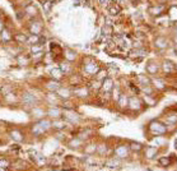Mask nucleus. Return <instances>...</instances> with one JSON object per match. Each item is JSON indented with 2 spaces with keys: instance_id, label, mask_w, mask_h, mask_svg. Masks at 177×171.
<instances>
[{
  "instance_id": "obj_1",
  "label": "nucleus",
  "mask_w": 177,
  "mask_h": 171,
  "mask_svg": "<svg viewBox=\"0 0 177 171\" xmlns=\"http://www.w3.org/2000/svg\"><path fill=\"white\" fill-rule=\"evenodd\" d=\"M48 129H51V120L47 119V117H44V119L37 120L32 128H31V133H32L35 137H41L44 135Z\"/></svg>"
},
{
  "instance_id": "obj_2",
  "label": "nucleus",
  "mask_w": 177,
  "mask_h": 171,
  "mask_svg": "<svg viewBox=\"0 0 177 171\" xmlns=\"http://www.w3.org/2000/svg\"><path fill=\"white\" fill-rule=\"evenodd\" d=\"M19 102L22 103L24 107H28V109H32L33 106H36L38 103V99L35 93H32L31 91H24L22 94H20L19 97Z\"/></svg>"
},
{
  "instance_id": "obj_3",
  "label": "nucleus",
  "mask_w": 177,
  "mask_h": 171,
  "mask_svg": "<svg viewBox=\"0 0 177 171\" xmlns=\"http://www.w3.org/2000/svg\"><path fill=\"white\" fill-rule=\"evenodd\" d=\"M28 31L31 35H36V36H41L44 31V22L38 18L35 19H31L29 23H28Z\"/></svg>"
},
{
  "instance_id": "obj_4",
  "label": "nucleus",
  "mask_w": 177,
  "mask_h": 171,
  "mask_svg": "<svg viewBox=\"0 0 177 171\" xmlns=\"http://www.w3.org/2000/svg\"><path fill=\"white\" fill-rule=\"evenodd\" d=\"M8 134L17 143H23L26 141V134L23 133L22 129H19V128H12V129H9Z\"/></svg>"
},
{
  "instance_id": "obj_5",
  "label": "nucleus",
  "mask_w": 177,
  "mask_h": 171,
  "mask_svg": "<svg viewBox=\"0 0 177 171\" xmlns=\"http://www.w3.org/2000/svg\"><path fill=\"white\" fill-rule=\"evenodd\" d=\"M0 42H2L3 45H8L10 42H14V33L8 27H5L0 32Z\"/></svg>"
},
{
  "instance_id": "obj_6",
  "label": "nucleus",
  "mask_w": 177,
  "mask_h": 171,
  "mask_svg": "<svg viewBox=\"0 0 177 171\" xmlns=\"http://www.w3.org/2000/svg\"><path fill=\"white\" fill-rule=\"evenodd\" d=\"M62 115V111L57 106H48L46 109V116L50 120H55V119H60Z\"/></svg>"
},
{
  "instance_id": "obj_7",
  "label": "nucleus",
  "mask_w": 177,
  "mask_h": 171,
  "mask_svg": "<svg viewBox=\"0 0 177 171\" xmlns=\"http://www.w3.org/2000/svg\"><path fill=\"white\" fill-rule=\"evenodd\" d=\"M23 10H24L26 15L31 17V19L38 18V9H37V7H36L35 4H32V3L26 4V5H24V8H23Z\"/></svg>"
},
{
  "instance_id": "obj_8",
  "label": "nucleus",
  "mask_w": 177,
  "mask_h": 171,
  "mask_svg": "<svg viewBox=\"0 0 177 171\" xmlns=\"http://www.w3.org/2000/svg\"><path fill=\"white\" fill-rule=\"evenodd\" d=\"M29 114L32 115V117H35V119L40 120V119H44V117L46 116V109L41 107V106H33L32 109H29Z\"/></svg>"
},
{
  "instance_id": "obj_9",
  "label": "nucleus",
  "mask_w": 177,
  "mask_h": 171,
  "mask_svg": "<svg viewBox=\"0 0 177 171\" xmlns=\"http://www.w3.org/2000/svg\"><path fill=\"white\" fill-rule=\"evenodd\" d=\"M45 88L48 91V92H56L60 87H61V84L59 81H55V79H48L45 84Z\"/></svg>"
},
{
  "instance_id": "obj_10",
  "label": "nucleus",
  "mask_w": 177,
  "mask_h": 171,
  "mask_svg": "<svg viewBox=\"0 0 177 171\" xmlns=\"http://www.w3.org/2000/svg\"><path fill=\"white\" fill-rule=\"evenodd\" d=\"M56 94H57V97L62 101H65V100H69L70 99V96H71V91L69 88H65V87H60L57 91H56Z\"/></svg>"
},
{
  "instance_id": "obj_11",
  "label": "nucleus",
  "mask_w": 177,
  "mask_h": 171,
  "mask_svg": "<svg viewBox=\"0 0 177 171\" xmlns=\"http://www.w3.org/2000/svg\"><path fill=\"white\" fill-rule=\"evenodd\" d=\"M17 60H18V64L20 67H27V65H29V63L32 61V60H31V55H28V54H19V55H17Z\"/></svg>"
},
{
  "instance_id": "obj_12",
  "label": "nucleus",
  "mask_w": 177,
  "mask_h": 171,
  "mask_svg": "<svg viewBox=\"0 0 177 171\" xmlns=\"http://www.w3.org/2000/svg\"><path fill=\"white\" fill-rule=\"evenodd\" d=\"M3 99H4V101H5L8 105H13V103H18V102H19V97L15 94L14 91L10 92V93H8V94H5V96H3Z\"/></svg>"
},
{
  "instance_id": "obj_13",
  "label": "nucleus",
  "mask_w": 177,
  "mask_h": 171,
  "mask_svg": "<svg viewBox=\"0 0 177 171\" xmlns=\"http://www.w3.org/2000/svg\"><path fill=\"white\" fill-rule=\"evenodd\" d=\"M12 167L15 169V170H19V171H24V170H28L29 169V165L27 162H24L23 160H15V161L12 164Z\"/></svg>"
},
{
  "instance_id": "obj_14",
  "label": "nucleus",
  "mask_w": 177,
  "mask_h": 171,
  "mask_svg": "<svg viewBox=\"0 0 177 171\" xmlns=\"http://www.w3.org/2000/svg\"><path fill=\"white\" fill-rule=\"evenodd\" d=\"M107 10L110 12L111 15H117V14L121 12V8L117 5L116 2H110V3L107 4Z\"/></svg>"
},
{
  "instance_id": "obj_15",
  "label": "nucleus",
  "mask_w": 177,
  "mask_h": 171,
  "mask_svg": "<svg viewBox=\"0 0 177 171\" xmlns=\"http://www.w3.org/2000/svg\"><path fill=\"white\" fill-rule=\"evenodd\" d=\"M50 77H51V79L60 81V79H62V77H64V73H62V70L60 68H53L50 70Z\"/></svg>"
},
{
  "instance_id": "obj_16",
  "label": "nucleus",
  "mask_w": 177,
  "mask_h": 171,
  "mask_svg": "<svg viewBox=\"0 0 177 171\" xmlns=\"http://www.w3.org/2000/svg\"><path fill=\"white\" fill-rule=\"evenodd\" d=\"M101 87H102V90L105 91V92L110 93L113 90V81L111 78H105V79H103V82H102Z\"/></svg>"
},
{
  "instance_id": "obj_17",
  "label": "nucleus",
  "mask_w": 177,
  "mask_h": 171,
  "mask_svg": "<svg viewBox=\"0 0 177 171\" xmlns=\"http://www.w3.org/2000/svg\"><path fill=\"white\" fill-rule=\"evenodd\" d=\"M50 50H51V54L54 56H61L62 58V50H61V46L53 42V44L50 45Z\"/></svg>"
},
{
  "instance_id": "obj_18",
  "label": "nucleus",
  "mask_w": 177,
  "mask_h": 171,
  "mask_svg": "<svg viewBox=\"0 0 177 171\" xmlns=\"http://www.w3.org/2000/svg\"><path fill=\"white\" fill-rule=\"evenodd\" d=\"M27 36L28 35H24V33H14V42L17 45H26Z\"/></svg>"
},
{
  "instance_id": "obj_19",
  "label": "nucleus",
  "mask_w": 177,
  "mask_h": 171,
  "mask_svg": "<svg viewBox=\"0 0 177 171\" xmlns=\"http://www.w3.org/2000/svg\"><path fill=\"white\" fill-rule=\"evenodd\" d=\"M14 91V87L12 84H0V96H5Z\"/></svg>"
},
{
  "instance_id": "obj_20",
  "label": "nucleus",
  "mask_w": 177,
  "mask_h": 171,
  "mask_svg": "<svg viewBox=\"0 0 177 171\" xmlns=\"http://www.w3.org/2000/svg\"><path fill=\"white\" fill-rule=\"evenodd\" d=\"M38 41H40V36L31 35V36H27V42H26V45H27V46L38 45Z\"/></svg>"
},
{
  "instance_id": "obj_21",
  "label": "nucleus",
  "mask_w": 177,
  "mask_h": 171,
  "mask_svg": "<svg viewBox=\"0 0 177 171\" xmlns=\"http://www.w3.org/2000/svg\"><path fill=\"white\" fill-rule=\"evenodd\" d=\"M84 69H86V72H88L89 74H96L97 72H98V65L97 64H95V63H89V64H87V65H84Z\"/></svg>"
},
{
  "instance_id": "obj_22",
  "label": "nucleus",
  "mask_w": 177,
  "mask_h": 171,
  "mask_svg": "<svg viewBox=\"0 0 177 171\" xmlns=\"http://www.w3.org/2000/svg\"><path fill=\"white\" fill-rule=\"evenodd\" d=\"M51 128H54V129H57V130H61L65 128V124L60 121V119H55V120H51Z\"/></svg>"
},
{
  "instance_id": "obj_23",
  "label": "nucleus",
  "mask_w": 177,
  "mask_h": 171,
  "mask_svg": "<svg viewBox=\"0 0 177 171\" xmlns=\"http://www.w3.org/2000/svg\"><path fill=\"white\" fill-rule=\"evenodd\" d=\"M12 167V162H10V160H8L6 157H0V169H10Z\"/></svg>"
},
{
  "instance_id": "obj_24",
  "label": "nucleus",
  "mask_w": 177,
  "mask_h": 171,
  "mask_svg": "<svg viewBox=\"0 0 177 171\" xmlns=\"http://www.w3.org/2000/svg\"><path fill=\"white\" fill-rule=\"evenodd\" d=\"M42 51H44V46H42V45H33V46H29V52H31V55L38 54V52H42Z\"/></svg>"
},
{
  "instance_id": "obj_25",
  "label": "nucleus",
  "mask_w": 177,
  "mask_h": 171,
  "mask_svg": "<svg viewBox=\"0 0 177 171\" xmlns=\"http://www.w3.org/2000/svg\"><path fill=\"white\" fill-rule=\"evenodd\" d=\"M139 105H140V101H139L137 97H131V99H129V103H128V106H130L131 109H138V107H139Z\"/></svg>"
},
{
  "instance_id": "obj_26",
  "label": "nucleus",
  "mask_w": 177,
  "mask_h": 171,
  "mask_svg": "<svg viewBox=\"0 0 177 171\" xmlns=\"http://www.w3.org/2000/svg\"><path fill=\"white\" fill-rule=\"evenodd\" d=\"M77 58V54L74 51H70V50H66V52H65V59L66 60H69V61H71V60H74Z\"/></svg>"
},
{
  "instance_id": "obj_27",
  "label": "nucleus",
  "mask_w": 177,
  "mask_h": 171,
  "mask_svg": "<svg viewBox=\"0 0 177 171\" xmlns=\"http://www.w3.org/2000/svg\"><path fill=\"white\" fill-rule=\"evenodd\" d=\"M116 155H117L119 157H122V155H126V148L122 147V148L116 149Z\"/></svg>"
},
{
  "instance_id": "obj_28",
  "label": "nucleus",
  "mask_w": 177,
  "mask_h": 171,
  "mask_svg": "<svg viewBox=\"0 0 177 171\" xmlns=\"http://www.w3.org/2000/svg\"><path fill=\"white\" fill-rule=\"evenodd\" d=\"M79 144H80V141H79V139H73V141L70 142V147L74 146L73 148H77V146H79Z\"/></svg>"
},
{
  "instance_id": "obj_29",
  "label": "nucleus",
  "mask_w": 177,
  "mask_h": 171,
  "mask_svg": "<svg viewBox=\"0 0 177 171\" xmlns=\"http://www.w3.org/2000/svg\"><path fill=\"white\" fill-rule=\"evenodd\" d=\"M97 2H98V4H101V5H107L110 2H108V0H97Z\"/></svg>"
},
{
  "instance_id": "obj_30",
  "label": "nucleus",
  "mask_w": 177,
  "mask_h": 171,
  "mask_svg": "<svg viewBox=\"0 0 177 171\" xmlns=\"http://www.w3.org/2000/svg\"><path fill=\"white\" fill-rule=\"evenodd\" d=\"M5 27H6V26H5V23L3 22V19H0V32H2V31H3Z\"/></svg>"
},
{
  "instance_id": "obj_31",
  "label": "nucleus",
  "mask_w": 177,
  "mask_h": 171,
  "mask_svg": "<svg viewBox=\"0 0 177 171\" xmlns=\"http://www.w3.org/2000/svg\"><path fill=\"white\" fill-rule=\"evenodd\" d=\"M131 148H134V149H140V144H137V143H133V144H131Z\"/></svg>"
},
{
  "instance_id": "obj_32",
  "label": "nucleus",
  "mask_w": 177,
  "mask_h": 171,
  "mask_svg": "<svg viewBox=\"0 0 177 171\" xmlns=\"http://www.w3.org/2000/svg\"><path fill=\"white\" fill-rule=\"evenodd\" d=\"M12 149L13 151H20V147L19 146H12Z\"/></svg>"
},
{
  "instance_id": "obj_33",
  "label": "nucleus",
  "mask_w": 177,
  "mask_h": 171,
  "mask_svg": "<svg viewBox=\"0 0 177 171\" xmlns=\"http://www.w3.org/2000/svg\"><path fill=\"white\" fill-rule=\"evenodd\" d=\"M0 19H3V12L0 10Z\"/></svg>"
},
{
  "instance_id": "obj_34",
  "label": "nucleus",
  "mask_w": 177,
  "mask_h": 171,
  "mask_svg": "<svg viewBox=\"0 0 177 171\" xmlns=\"http://www.w3.org/2000/svg\"><path fill=\"white\" fill-rule=\"evenodd\" d=\"M0 171H8V170H5V169H0Z\"/></svg>"
}]
</instances>
